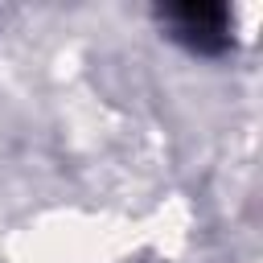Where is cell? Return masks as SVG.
I'll use <instances>...</instances> for the list:
<instances>
[{"mask_svg": "<svg viewBox=\"0 0 263 263\" xmlns=\"http://www.w3.org/2000/svg\"><path fill=\"white\" fill-rule=\"evenodd\" d=\"M168 25L177 29V37L181 41H189V45H197V49H218L226 37V12L222 8H173L168 12Z\"/></svg>", "mask_w": 263, "mask_h": 263, "instance_id": "1", "label": "cell"}]
</instances>
